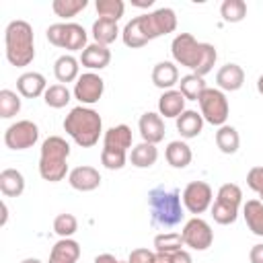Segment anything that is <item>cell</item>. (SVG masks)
<instances>
[{"instance_id": "1", "label": "cell", "mask_w": 263, "mask_h": 263, "mask_svg": "<svg viewBox=\"0 0 263 263\" xmlns=\"http://www.w3.org/2000/svg\"><path fill=\"white\" fill-rule=\"evenodd\" d=\"M64 132L80 148H92L103 134V119L95 109L78 105V107L70 109V113L66 115Z\"/></svg>"}, {"instance_id": "2", "label": "cell", "mask_w": 263, "mask_h": 263, "mask_svg": "<svg viewBox=\"0 0 263 263\" xmlns=\"http://www.w3.org/2000/svg\"><path fill=\"white\" fill-rule=\"evenodd\" d=\"M4 47H6V60L16 66L25 68L35 60V35L33 27L27 21H10L4 31Z\"/></svg>"}, {"instance_id": "3", "label": "cell", "mask_w": 263, "mask_h": 263, "mask_svg": "<svg viewBox=\"0 0 263 263\" xmlns=\"http://www.w3.org/2000/svg\"><path fill=\"white\" fill-rule=\"evenodd\" d=\"M148 208L152 224L158 228H173L183 220V199L177 189L154 187L148 193Z\"/></svg>"}, {"instance_id": "4", "label": "cell", "mask_w": 263, "mask_h": 263, "mask_svg": "<svg viewBox=\"0 0 263 263\" xmlns=\"http://www.w3.org/2000/svg\"><path fill=\"white\" fill-rule=\"evenodd\" d=\"M68 156H70V144L62 136H49L41 144L39 154V175L43 181L58 183L70 175L68 171Z\"/></svg>"}, {"instance_id": "5", "label": "cell", "mask_w": 263, "mask_h": 263, "mask_svg": "<svg viewBox=\"0 0 263 263\" xmlns=\"http://www.w3.org/2000/svg\"><path fill=\"white\" fill-rule=\"evenodd\" d=\"M199 113L203 117V121L212 123V125H226V119H228V113H230V105H228V99L226 95L220 90V88H205L203 95L199 97Z\"/></svg>"}, {"instance_id": "6", "label": "cell", "mask_w": 263, "mask_h": 263, "mask_svg": "<svg viewBox=\"0 0 263 263\" xmlns=\"http://www.w3.org/2000/svg\"><path fill=\"white\" fill-rule=\"evenodd\" d=\"M138 18H140V25H142L148 41L162 37V35H168L177 29V14L173 8H166V6L156 8L152 12H146V14H140Z\"/></svg>"}, {"instance_id": "7", "label": "cell", "mask_w": 263, "mask_h": 263, "mask_svg": "<svg viewBox=\"0 0 263 263\" xmlns=\"http://www.w3.org/2000/svg\"><path fill=\"white\" fill-rule=\"evenodd\" d=\"M171 53L179 66H185L195 72L201 60V41H197L191 33H179L171 43Z\"/></svg>"}, {"instance_id": "8", "label": "cell", "mask_w": 263, "mask_h": 263, "mask_svg": "<svg viewBox=\"0 0 263 263\" xmlns=\"http://www.w3.org/2000/svg\"><path fill=\"white\" fill-rule=\"evenodd\" d=\"M39 140V127L31 119L14 121L4 132V144L10 150H27L33 148Z\"/></svg>"}, {"instance_id": "9", "label": "cell", "mask_w": 263, "mask_h": 263, "mask_svg": "<svg viewBox=\"0 0 263 263\" xmlns=\"http://www.w3.org/2000/svg\"><path fill=\"white\" fill-rule=\"evenodd\" d=\"M181 199H183V208L197 216V214H203L205 210L212 208V199H214V193H212V187L205 183V181H191L185 185L183 193H181Z\"/></svg>"}, {"instance_id": "10", "label": "cell", "mask_w": 263, "mask_h": 263, "mask_svg": "<svg viewBox=\"0 0 263 263\" xmlns=\"http://www.w3.org/2000/svg\"><path fill=\"white\" fill-rule=\"evenodd\" d=\"M181 236L185 240V247H189L193 251H205L214 242L212 226L203 218H199V216H193L191 220L185 222V226L181 230Z\"/></svg>"}, {"instance_id": "11", "label": "cell", "mask_w": 263, "mask_h": 263, "mask_svg": "<svg viewBox=\"0 0 263 263\" xmlns=\"http://www.w3.org/2000/svg\"><path fill=\"white\" fill-rule=\"evenodd\" d=\"M103 92H105V80L95 72L80 74L78 80L74 82V90H72L74 99L80 101V105H84V107L99 103Z\"/></svg>"}, {"instance_id": "12", "label": "cell", "mask_w": 263, "mask_h": 263, "mask_svg": "<svg viewBox=\"0 0 263 263\" xmlns=\"http://www.w3.org/2000/svg\"><path fill=\"white\" fill-rule=\"evenodd\" d=\"M68 183L72 189L76 191H95L99 185H101V175L95 166H88V164H82V166H76L70 171L68 175Z\"/></svg>"}, {"instance_id": "13", "label": "cell", "mask_w": 263, "mask_h": 263, "mask_svg": "<svg viewBox=\"0 0 263 263\" xmlns=\"http://www.w3.org/2000/svg\"><path fill=\"white\" fill-rule=\"evenodd\" d=\"M138 129H140L142 142H148V144H158L164 138V121L160 113H152V111L144 113L138 121Z\"/></svg>"}, {"instance_id": "14", "label": "cell", "mask_w": 263, "mask_h": 263, "mask_svg": "<svg viewBox=\"0 0 263 263\" xmlns=\"http://www.w3.org/2000/svg\"><path fill=\"white\" fill-rule=\"evenodd\" d=\"M16 90L18 95H23L25 99H37L41 95H45L47 90V80L43 74L39 72H25L16 78Z\"/></svg>"}, {"instance_id": "15", "label": "cell", "mask_w": 263, "mask_h": 263, "mask_svg": "<svg viewBox=\"0 0 263 263\" xmlns=\"http://www.w3.org/2000/svg\"><path fill=\"white\" fill-rule=\"evenodd\" d=\"M111 62V49L107 45H99V43H88L86 49L80 53V64L84 68L92 70H103L107 68Z\"/></svg>"}, {"instance_id": "16", "label": "cell", "mask_w": 263, "mask_h": 263, "mask_svg": "<svg viewBox=\"0 0 263 263\" xmlns=\"http://www.w3.org/2000/svg\"><path fill=\"white\" fill-rule=\"evenodd\" d=\"M216 82L222 92H234L245 84V70L238 64H226L218 70Z\"/></svg>"}, {"instance_id": "17", "label": "cell", "mask_w": 263, "mask_h": 263, "mask_svg": "<svg viewBox=\"0 0 263 263\" xmlns=\"http://www.w3.org/2000/svg\"><path fill=\"white\" fill-rule=\"evenodd\" d=\"M132 129L125 123L113 125L103 134V148L109 150H117V152H127V148H132Z\"/></svg>"}, {"instance_id": "18", "label": "cell", "mask_w": 263, "mask_h": 263, "mask_svg": "<svg viewBox=\"0 0 263 263\" xmlns=\"http://www.w3.org/2000/svg\"><path fill=\"white\" fill-rule=\"evenodd\" d=\"M185 97L181 95L179 88H171V90H164L158 99V113L160 117H171V119H177L183 111H185Z\"/></svg>"}, {"instance_id": "19", "label": "cell", "mask_w": 263, "mask_h": 263, "mask_svg": "<svg viewBox=\"0 0 263 263\" xmlns=\"http://www.w3.org/2000/svg\"><path fill=\"white\" fill-rule=\"evenodd\" d=\"M175 121H177V132L185 140L197 138L201 134V129H203V117H201V113H197L193 109H185Z\"/></svg>"}, {"instance_id": "20", "label": "cell", "mask_w": 263, "mask_h": 263, "mask_svg": "<svg viewBox=\"0 0 263 263\" xmlns=\"http://www.w3.org/2000/svg\"><path fill=\"white\" fill-rule=\"evenodd\" d=\"M80 257V245L74 238H60L49 253L47 263H76Z\"/></svg>"}, {"instance_id": "21", "label": "cell", "mask_w": 263, "mask_h": 263, "mask_svg": "<svg viewBox=\"0 0 263 263\" xmlns=\"http://www.w3.org/2000/svg\"><path fill=\"white\" fill-rule=\"evenodd\" d=\"M53 74H55V78H58L60 84H64V82L68 84V82L78 80V76H80V60H76L70 53L60 55L53 62Z\"/></svg>"}, {"instance_id": "22", "label": "cell", "mask_w": 263, "mask_h": 263, "mask_svg": "<svg viewBox=\"0 0 263 263\" xmlns=\"http://www.w3.org/2000/svg\"><path fill=\"white\" fill-rule=\"evenodd\" d=\"M152 82L162 92L171 90L175 84H179V70H177V66L173 62H158L152 68Z\"/></svg>"}, {"instance_id": "23", "label": "cell", "mask_w": 263, "mask_h": 263, "mask_svg": "<svg viewBox=\"0 0 263 263\" xmlns=\"http://www.w3.org/2000/svg\"><path fill=\"white\" fill-rule=\"evenodd\" d=\"M88 41V35L84 31L82 25L78 23H64V41H62V49H68V51H84L86 49V43Z\"/></svg>"}, {"instance_id": "24", "label": "cell", "mask_w": 263, "mask_h": 263, "mask_svg": "<svg viewBox=\"0 0 263 263\" xmlns=\"http://www.w3.org/2000/svg\"><path fill=\"white\" fill-rule=\"evenodd\" d=\"M164 158L173 168H185V166H189V162L193 158V152H191L187 142L173 140V142H168V146L164 150Z\"/></svg>"}, {"instance_id": "25", "label": "cell", "mask_w": 263, "mask_h": 263, "mask_svg": "<svg viewBox=\"0 0 263 263\" xmlns=\"http://www.w3.org/2000/svg\"><path fill=\"white\" fill-rule=\"evenodd\" d=\"M0 191L6 197H18L25 191V177L16 168H4L0 173Z\"/></svg>"}, {"instance_id": "26", "label": "cell", "mask_w": 263, "mask_h": 263, "mask_svg": "<svg viewBox=\"0 0 263 263\" xmlns=\"http://www.w3.org/2000/svg\"><path fill=\"white\" fill-rule=\"evenodd\" d=\"M242 216H245L249 230L257 236H263V201L261 199H249L242 205Z\"/></svg>"}, {"instance_id": "27", "label": "cell", "mask_w": 263, "mask_h": 263, "mask_svg": "<svg viewBox=\"0 0 263 263\" xmlns=\"http://www.w3.org/2000/svg\"><path fill=\"white\" fill-rule=\"evenodd\" d=\"M92 39H95V43H99V45H109V43H113L117 37H119V27H117V23L115 21H109V18H97L95 23H92Z\"/></svg>"}, {"instance_id": "28", "label": "cell", "mask_w": 263, "mask_h": 263, "mask_svg": "<svg viewBox=\"0 0 263 263\" xmlns=\"http://www.w3.org/2000/svg\"><path fill=\"white\" fill-rule=\"evenodd\" d=\"M129 160L136 168H150L156 160H158V150L156 144H148V142H140L138 146L132 148Z\"/></svg>"}, {"instance_id": "29", "label": "cell", "mask_w": 263, "mask_h": 263, "mask_svg": "<svg viewBox=\"0 0 263 263\" xmlns=\"http://www.w3.org/2000/svg\"><path fill=\"white\" fill-rule=\"evenodd\" d=\"M216 146L220 148L222 154H234L238 150V146H240V136H238L236 127H232L228 123L218 127V132H216Z\"/></svg>"}, {"instance_id": "30", "label": "cell", "mask_w": 263, "mask_h": 263, "mask_svg": "<svg viewBox=\"0 0 263 263\" xmlns=\"http://www.w3.org/2000/svg\"><path fill=\"white\" fill-rule=\"evenodd\" d=\"M121 39H123V43H125L127 47H132V49L144 47V45L148 43V37L144 35V29H142L138 16L132 18V21H127V25H125L123 31H121Z\"/></svg>"}, {"instance_id": "31", "label": "cell", "mask_w": 263, "mask_h": 263, "mask_svg": "<svg viewBox=\"0 0 263 263\" xmlns=\"http://www.w3.org/2000/svg\"><path fill=\"white\" fill-rule=\"evenodd\" d=\"M208 86H205V80L201 78V76H197V74H187V76H183L181 80H179V90H181V95L187 99V101H199V97L203 95V90H205Z\"/></svg>"}, {"instance_id": "32", "label": "cell", "mask_w": 263, "mask_h": 263, "mask_svg": "<svg viewBox=\"0 0 263 263\" xmlns=\"http://www.w3.org/2000/svg\"><path fill=\"white\" fill-rule=\"evenodd\" d=\"M185 247V240L181 236V232H162L154 236V251L156 253H177Z\"/></svg>"}, {"instance_id": "33", "label": "cell", "mask_w": 263, "mask_h": 263, "mask_svg": "<svg viewBox=\"0 0 263 263\" xmlns=\"http://www.w3.org/2000/svg\"><path fill=\"white\" fill-rule=\"evenodd\" d=\"M70 99H72V92L68 90L66 84H51V86H47V90H45V95H43L45 105L51 107V109H62V107H66V105L70 103Z\"/></svg>"}, {"instance_id": "34", "label": "cell", "mask_w": 263, "mask_h": 263, "mask_svg": "<svg viewBox=\"0 0 263 263\" xmlns=\"http://www.w3.org/2000/svg\"><path fill=\"white\" fill-rule=\"evenodd\" d=\"M18 111H21V97L10 88H2L0 90V117L10 119L18 115Z\"/></svg>"}, {"instance_id": "35", "label": "cell", "mask_w": 263, "mask_h": 263, "mask_svg": "<svg viewBox=\"0 0 263 263\" xmlns=\"http://www.w3.org/2000/svg\"><path fill=\"white\" fill-rule=\"evenodd\" d=\"M88 6V0H53L51 8L60 18H72Z\"/></svg>"}, {"instance_id": "36", "label": "cell", "mask_w": 263, "mask_h": 263, "mask_svg": "<svg viewBox=\"0 0 263 263\" xmlns=\"http://www.w3.org/2000/svg\"><path fill=\"white\" fill-rule=\"evenodd\" d=\"M220 14L226 23H240L247 16V2L245 0H224L220 6Z\"/></svg>"}, {"instance_id": "37", "label": "cell", "mask_w": 263, "mask_h": 263, "mask_svg": "<svg viewBox=\"0 0 263 263\" xmlns=\"http://www.w3.org/2000/svg\"><path fill=\"white\" fill-rule=\"evenodd\" d=\"M212 218H214V222H218V224H222V226H228V224H234L236 222V218H238V208H234V205H228V203H224V201H214L212 203Z\"/></svg>"}, {"instance_id": "38", "label": "cell", "mask_w": 263, "mask_h": 263, "mask_svg": "<svg viewBox=\"0 0 263 263\" xmlns=\"http://www.w3.org/2000/svg\"><path fill=\"white\" fill-rule=\"evenodd\" d=\"M95 6L99 12V18H109L115 23L123 16V10H125V4L121 0H97Z\"/></svg>"}, {"instance_id": "39", "label": "cell", "mask_w": 263, "mask_h": 263, "mask_svg": "<svg viewBox=\"0 0 263 263\" xmlns=\"http://www.w3.org/2000/svg\"><path fill=\"white\" fill-rule=\"evenodd\" d=\"M78 230V220L72 214H60L53 220V232L60 238H72V234H76Z\"/></svg>"}, {"instance_id": "40", "label": "cell", "mask_w": 263, "mask_h": 263, "mask_svg": "<svg viewBox=\"0 0 263 263\" xmlns=\"http://www.w3.org/2000/svg\"><path fill=\"white\" fill-rule=\"evenodd\" d=\"M216 60H218V51H216V47H214L212 43H201V60H199V66L195 68L193 74H197V76L203 78V76L210 74L212 68L216 66Z\"/></svg>"}, {"instance_id": "41", "label": "cell", "mask_w": 263, "mask_h": 263, "mask_svg": "<svg viewBox=\"0 0 263 263\" xmlns=\"http://www.w3.org/2000/svg\"><path fill=\"white\" fill-rule=\"evenodd\" d=\"M218 201H224L228 205H234L238 208L242 203V189L236 185V183H224L220 189H218V195H216Z\"/></svg>"}, {"instance_id": "42", "label": "cell", "mask_w": 263, "mask_h": 263, "mask_svg": "<svg viewBox=\"0 0 263 263\" xmlns=\"http://www.w3.org/2000/svg\"><path fill=\"white\" fill-rule=\"evenodd\" d=\"M125 152H117V150H109V148H103L101 150V164L109 171H119L125 166Z\"/></svg>"}, {"instance_id": "43", "label": "cell", "mask_w": 263, "mask_h": 263, "mask_svg": "<svg viewBox=\"0 0 263 263\" xmlns=\"http://www.w3.org/2000/svg\"><path fill=\"white\" fill-rule=\"evenodd\" d=\"M247 185L259 195V199L263 201V166H253L247 173Z\"/></svg>"}, {"instance_id": "44", "label": "cell", "mask_w": 263, "mask_h": 263, "mask_svg": "<svg viewBox=\"0 0 263 263\" xmlns=\"http://www.w3.org/2000/svg\"><path fill=\"white\" fill-rule=\"evenodd\" d=\"M45 37L51 45L55 47H62V41H64V23H55V25H49L47 31H45Z\"/></svg>"}, {"instance_id": "45", "label": "cell", "mask_w": 263, "mask_h": 263, "mask_svg": "<svg viewBox=\"0 0 263 263\" xmlns=\"http://www.w3.org/2000/svg\"><path fill=\"white\" fill-rule=\"evenodd\" d=\"M154 257H156V251H150V249H134L127 257L129 263H154Z\"/></svg>"}, {"instance_id": "46", "label": "cell", "mask_w": 263, "mask_h": 263, "mask_svg": "<svg viewBox=\"0 0 263 263\" xmlns=\"http://www.w3.org/2000/svg\"><path fill=\"white\" fill-rule=\"evenodd\" d=\"M249 259H251V263H263V242L253 245V249L249 253Z\"/></svg>"}, {"instance_id": "47", "label": "cell", "mask_w": 263, "mask_h": 263, "mask_svg": "<svg viewBox=\"0 0 263 263\" xmlns=\"http://www.w3.org/2000/svg\"><path fill=\"white\" fill-rule=\"evenodd\" d=\"M173 263H193V259L185 249H181V251L173 253Z\"/></svg>"}, {"instance_id": "48", "label": "cell", "mask_w": 263, "mask_h": 263, "mask_svg": "<svg viewBox=\"0 0 263 263\" xmlns=\"http://www.w3.org/2000/svg\"><path fill=\"white\" fill-rule=\"evenodd\" d=\"M95 263H119V259L111 253H103V255H97L95 257Z\"/></svg>"}, {"instance_id": "49", "label": "cell", "mask_w": 263, "mask_h": 263, "mask_svg": "<svg viewBox=\"0 0 263 263\" xmlns=\"http://www.w3.org/2000/svg\"><path fill=\"white\" fill-rule=\"evenodd\" d=\"M154 263H173V255H168V253H156Z\"/></svg>"}, {"instance_id": "50", "label": "cell", "mask_w": 263, "mask_h": 263, "mask_svg": "<svg viewBox=\"0 0 263 263\" xmlns=\"http://www.w3.org/2000/svg\"><path fill=\"white\" fill-rule=\"evenodd\" d=\"M154 4V0H132V6H138V8H150Z\"/></svg>"}, {"instance_id": "51", "label": "cell", "mask_w": 263, "mask_h": 263, "mask_svg": "<svg viewBox=\"0 0 263 263\" xmlns=\"http://www.w3.org/2000/svg\"><path fill=\"white\" fill-rule=\"evenodd\" d=\"M0 208H2V220H0V224L4 226V224H6V220H8V205L2 201V205H0Z\"/></svg>"}, {"instance_id": "52", "label": "cell", "mask_w": 263, "mask_h": 263, "mask_svg": "<svg viewBox=\"0 0 263 263\" xmlns=\"http://www.w3.org/2000/svg\"><path fill=\"white\" fill-rule=\"evenodd\" d=\"M257 90H259V95L263 97V74L257 78Z\"/></svg>"}, {"instance_id": "53", "label": "cell", "mask_w": 263, "mask_h": 263, "mask_svg": "<svg viewBox=\"0 0 263 263\" xmlns=\"http://www.w3.org/2000/svg\"><path fill=\"white\" fill-rule=\"evenodd\" d=\"M21 263H43L41 259H37V257H27V259H23Z\"/></svg>"}, {"instance_id": "54", "label": "cell", "mask_w": 263, "mask_h": 263, "mask_svg": "<svg viewBox=\"0 0 263 263\" xmlns=\"http://www.w3.org/2000/svg\"><path fill=\"white\" fill-rule=\"evenodd\" d=\"M119 263H129V261H119Z\"/></svg>"}]
</instances>
